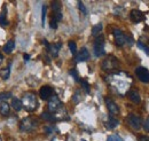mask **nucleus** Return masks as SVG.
Returning <instances> with one entry per match:
<instances>
[{
  "label": "nucleus",
  "mask_w": 149,
  "mask_h": 141,
  "mask_svg": "<svg viewBox=\"0 0 149 141\" xmlns=\"http://www.w3.org/2000/svg\"><path fill=\"white\" fill-rule=\"evenodd\" d=\"M45 131H46V133L49 134V133H52V132L54 131V127H53V126H46V127H45Z\"/></svg>",
  "instance_id": "34"
},
{
  "label": "nucleus",
  "mask_w": 149,
  "mask_h": 141,
  "mask_svg": "<svg viewBox=\"0 0 149 141\" xmlns=\"http://www.w3.org/2000/svg\"><path fill=\"white\" fill-rule=\"evenodd\" d=\"M113 38H115L116 45L119 46V47H123L126 44L131 45L132 41H133L130 36H126L122 30H119V29H113Z\"/></svg>",
  "instance_id": "2"
},
{
  "label": "nucleus",
  "mask_w": 149,
  "mask_h": 141,
  "mask_svg": "<svg viewBox=\"0 0 149 141\" xmlns=\"http://www.w3.org/2000/svg\"><path fill=\"white\" fill-rule=\"evenodd\" d=\"M77 5H78V8H79V10L84 14V15H86L87 14V9H86V7L84 6V3H83V1H78L77 2Z\"/></svg>",
  "instance_id": "29"
},
{
  "label": "nucleus",
  "mask_w": 149,
  "mask_h": 141,
  "mask_svg": "<svg viewBox=\"0 0 149 141\" xmlns=\"http://www.w3.org/2000/svg\"><path fill=\"white\" fill-rule=\"evenodd\" d=\"M88 59H90V53H88L87 48H85V47H83V48L79 51V53L76 54V57H74L76 62H85V61H87Z\"/></svg>",
  "instance_id": "13"
},
{
  "label": "nucleus",
  "mask_w": 149,
  "mask_h": 141,
  "mask_svg": "<svg viewBox=\"0 0 149 141\" xmlns=\"http://www.w3.org/2000/svg\"><path fill=\"white\" fill-rule=\"evenodd\" d=\"M2 61H3V56H2V54L0 53V64L2 63Z\"/></svg>",
  "instance_id": "38"
},
{
  "label": "nucleus",
  "mask_w": 149,
  "mask_h": 141,
  "mask_svg": "<svg viewBox=\"0 0 149 141\" xmlns=\"http://www.w3.org/2000/svg\"><path fill=\"white\" fill-rule=\"evenodd\" d=\"M139 141H149V138H147V137H141Z\"/></svg>",
  "instance_id": "36"
},
{
  "label": "nucleus",
  "mask_w": 149,
  "mask_h": 141,
  "mask_svg": "<svg viewBox=\"0 0 149 141\" xmlns=\"http://www.w3.org/2000/svg\"><path fill=\"white\" fill-rule=\"evenodd\" d=\"M62 47V44L61 43H56V44H49L47 46V52L48 54L52 56V57H56L58 55V52Z\"/></svg>",
  "instance_id": "12"
},
{
  "label": "nucleus",
  "mask_w": 149,
  "mask_h": 141,
  "mask_svg": "<svg viewBox=\"0 0 149 141\" xmlns=\"http://www.w3.org/2000/svg\"><path fill=\"white\" fill-rule=\"evenodd\" d=\"M22 106L24 107L28 111H33L36 110L38 107V100H37V96L33 92H28L23 95L22 100Z\"/></svg>",
  "instance_id": "1"
},
{
  "label": "nucleus",
  "mask_w": 149,
  "mask_h": 141,
  "mask_svg": "<svg viewBox=\"0 0 149 141\" xmlns=\"http://www.w3.org/2000/svg\"><path fill=\"white\" fill-rule=\"evenodd\" d=\"M52 9H53V13L60 12L61 10V3L58 1H53L52 2Z\"/></svg>",
  "instance_id": "27"
},
{
  "label": "nucleus",
  "mask_w": 149,
  "mask_h": 141,
  "mask_svg": "<svg viewBox=\"0 0 149 141\" xmlns=\"http://www.w3.org/2000/svg\"><path fill=\"white\" fill-rule=\"evenodd\" d=\"M127 95H129L130 100L133 102V103H136V105H139V103H140L141 98H140V94H139L138 89H135V88H132V89H130V91L127 92Z\"/></svg>",
  "instance_id": "14"
},
{
  "label": "nucleus",
  "mask_w": 149,
  "mask_h": 141,
  "mask_svg": "<svg viewBox=\"0 0 149 141\" xmlns=\"http://www.w3.org/2000/svg\"><path fill=\"white\" fill-rule=\"evenodd\" d=\"M127 123L133 130H139L142 126V119L134 114H130L127 116Z\"/></svg>",
  "instance_id": "7"
},
{
  "label": "nucleus",
  "mask_w": 149,
  "mask_h": 141,
  "mask_svg": "<svg viewBox=\"0 0 149 141\" xmlns=\"http://www.w3.org/2000/svg\"><path fill=\"white\" fill-rule=\"evenodd\" d=\"M24 60H25V61H29V60H30V56H29L28 54H24Z\"/></svg>",
  "instance_id": "37"
},
{
  "label": "nucleus",
  "mask_w": 149,
  "mask_h": 141,
  "mask_svg": "<svg viewBox=\"0 0 149 141\" xmlns=\"http://www.w3.org/2000/svg\"><path fill=\"white\" fill-rule=\"evenodd\" d=\"M40 117H41L42 119H45V121H47V122H55V121H56L55 115H53V114H51L49 111H47V112H42Z\"/></svg>",
  "instance_id": "19"
},
{
  "label": "nucleus",
  "mask_w": 149,
  "mask_h": 141,
  "mask_svg": "<svg viewBox=\"0 0 149 141\" xmlns=\"http://www.w3.org/2000/svg\"><path fill=\"white\" fill-rule=\"evenodd\" d=\"M107 141H124L122 139V137H119L118 134H112V135H109Z\"/></svg>",
  "instance_id": "30"
},
{
  "label": "nucleus",
  "mask_w": 149,
  "mask_h": 141,
  "mask_svg": "<svg viewBox=\"0 0 149 141\" xmlns=\"http://www.w3.org/2000/svg\"><path fill=\"white\" fill-rule=\"evenodd\" d=\"M68 46H69V50H70V52L72 53V55H76V53H77L76 43H74V41H69V43H68Z\"/></svg>",
  "instance_id": "25"
},
{
  "label": "nucleus",
  "mask_w": 149,
  "mask_h": 141,
  "mask_svg": "<svg viewBox=\"0 0 149 141\" xmlns=\"http://www.w3.org/2000/svg\"><path fill=\"white\" fill-rule=\"evenodd\" d=\"M72 100H74V102L76 105L80 102V100H81V94H80L79 91H76V93H74V96H72Z\"/></svg>",
  "instance_id": "26"
},
{
  "label": "nucleus",
  "mask_w": 149,
  "mask_h": 141,
  "mask_svg": "<svg viewBox=\"0 0 149 141\" xmlns=\"http://www.w3.org/2000/svg\"><path fill=\"white\" fill-rule=\"evenodd\" d=\"M81 141H86V140H81Z\"/></svg>",
  "instance_id": "40"
},
{
  "label": "nucleus",
  "mask_w": 149,
  "mask_h": 141,
  "mask_svg": "<svg viewBox=\"0 0 149 141\" xmlns=\"http://www.w3.org/2000/svg\"><path fill=\"white\" fill-rule=\"evenodd\" d=\"M118 66H119V61H118V59L115 57L113 55H108V56L102 61L101 68H102V70L110 72V71L117 69Z\"/></svg>",
  "instance_id": "3"
},
{
  "label": "nucleus",
  "mask_w": 149,
  "mask_h": 141,
  "mask_svg": "<svg viewBox=\"0 0 149 141\" xmlns=\"http://www.w3.org/2000/svg\"><path fill=\"white\" fill-rule=\"evenodd\" d=\"M130 18L131 21L134 22V23H140L145 20V14L139 9H133L130 13Z\"/></svg>",
  "instance_id": "10"
},
{
  "label": "nucleus",
  "mask_w": 149,
  "mask_h": 141,
  "mask_svg": "<svg viewBox=\"0 0 149 141\" xmlns=\"http://www.w3.org/2000/svg\"><path fill=\"white\" fill-rule=\"evenodd\" d=\"M143 128H145L146 131H148V132H149V117L146 119V122H145V124H143Z\"/></svg>",
  "instance_id": "35"
},
{
  "label": "nucleus",
  "mask_w": 149,
  "mask_h": 141,
  "mask_svg": "<svg viewBox=\"0 0 149 141\" xmlns=\"http://www.w3.org/2000/svg\"><path fill=\"white\" fill-rule=\"evenodd\" d=\"M48 109H49V112L51 114H57L60 110L63 109L62 103H61V100L57 98V95H52L48 100Z\"/></svg>",
  "instance_id": "6"
},
{
  "label": "nucleus",
  "mask_w": 149,
  "mask_h": 141,
  "mask_svg": "<svg viewBox=\"0 0 149 141\" xmlns=\"http://www.w3.org/2000/svg\"><path fill=\"white\" fill-rule=\"evenodd\" d=\"M102 29H103V27H102V24H101V23L95 24L93 28H92V35L95 36V37H97V36L100 35V32L102 31Z\"/></svg>",
  "instance_id": "22"
},
{
  "label": "nucleus",
  "mask_w": 149,
  "mask_h": 141,
  "mask_svg": "<svg viewBox=\"0 0 149 141\" xmlns=\"http://www.w3.org/2000/svg\"><path fill=\"white\" fill-rule=\"evenodd\" d=\"M49 25H51V28H52V29H54V30L57 28V22H56V20L54 17L51 18V21H49Z\"/></svg>",
  "instance_id": "33"
},
{
  "label": "nucleus",
  "mask_w": 149,
  "mask_h": 141,
  "mask_svg": "<svg viewBox=\"0 0 149 141\" xmlns=\"http://www.w3.org/2000/svg\"><path fill=\"white\" fill-rule=\"evenodd\" d=\"M46 12H47V7L42 6V13H41V25H45V18H46Z\"/></svg>",
  "instance_id": "31"
},
{
  "label": "nucleus",
  "mask_w": 149,
  "mask_h": 141,
  "mask_svg": "<svg viewBox=\"0 0 149 141\" xmlns=\"http://www.w3.org/2000/svg\"><path fill=\"white\" fill-rule=\"evenodd\" d=\"M38 126V122L32 117H26L19 123V130L22 132H31L36 130Z\"/></svg>",
  "instance_id": "4"
},
{
  "label": "nucleus",
  "mask_w": 149,
  "mask_h": 141,
  "mask_svg": "<svg viewBox=\"0 0 149 141\" xmlns=\"http://www.w3.org/2000/svg\"><path fill=\"white\" fill-rule=\"evenodd\" d=\"M69 73H70V76L71 77H74V79L76 82H79V76H78V72L76 70H70L69 71Z\"/></svg>",
  "instance_id": "32"
},
{
  "label": "nucleus",
  "mask_w": 149,
  "mask_h": 141,
  "mask_svg": "<svg viewBox=\"0 0 149 141\" xmlns=\"http://www.w3.org/2000/svg\"><path fill=\"white\" fill-rule=\"evenodd\" d=\"M136 45H138V47H139L140 50H142L145 53L149 55V47L147 46V45H145V44H143L142 41H140V40H139V41H136Z\"/></svg>",
  "instance_id": "24"
},
{
  "label": "nucleus",
  "mask_w": 149,
  "mask_h": 141,
  "mask_svg": "<svg viewBox=\"0 0 149 141\" xmlns=\"http://www.w3.org/2000/svg\"><path fill=\"white\" fill-rule=\"evenodd\" d=\"M12 107H13L14 110H16V111H19V110L23 108L21 100L17 99V98H13V99H12Z\"/></svg>",
  "instance_id": "20"
},
{
  "label": "nucleus",
  "mask_w": 149,
  "mask_h": 141,
  "mask_svg": "<svg viewBox=\"0 0 149 141\" xmlns=\"http://www.w3.org/2000/svg\"><path fill=\"white\" fill-rule=\"evenodd\" d=\"M118 119L117 118H115V117H112V116H110L109 118H108V121L106 122V126H107V128H110V130H112V128H115L117 125H118Z\"/></svg>",
  "instance_id": "18"
},
{
  "label": "nucleus",
  "mask_w": 149,
  "mask_h": 141,
  "mask_svg": "<svg viewBox=\"0 0 149 141\" xmlns=\"http://www.w3.org/2000/svg\"><path fill=\"white\" fill-rule=\"evenodd\" d=\"M0 141H2V140H1V138H0Z\"/></svg>",
  "instance_id": "39"
},
{
  "label": "nucleus",
  "mask_w": 149,
  "mask_h": 141,
  "mask_svg": "<svg viewBox=\"0 0 149 141\" xmlns=\"http://www.w3.org/2000/svg\"><path fill=\"white\" fill-rule=\"evenodd\" d=\"M39 95H40V98L42 100H48L53 95V88L51 87V86L45 85V86H42L39 89Z\"/></svg>",
  "instance_id": "11"
},
{
  "label": "nucleus",
  "mask_w": 149,
  "mask_h": 141,
  "mask_svg": "<svg viewBox=\"0 0 149 141\" xmlns=\"http://www.w3.org/2000/svg\"><path fill=\"white\" fill-rule=\"evenodd\" d=\"M106 54V50H104V37L99 35L95 38L94 41V55L96 57L103 56Z\"/></svg>",
  "instance_id": "5"
},
{
  "label": "nucleus",
  "mask_w": 149,
  "mask_h": 141,
  "mask_svg": "<svg viewBox=\"0 0 149 141\" xmlns=\"http://www.w3.org/2000/svg\"><path fill=\"white\" fill-rule=\"evenodd\" d=\"M0 114L2 116H8L10 114V107L7 102H2L0 103Z\"/></svg>",
  "instance_id": "16"
},
{
  "label": "nucleus",
  "mask_w": 149,
  "mask_h": 141,
  "mask_svg": "<svg viewBox=\"0 0 149 141\" xmlns=\"http://www.w3.org/2000/svg\"><path fill=\"white\" fill-rule=\"evenodd\" d=\"M0 25H2V27L8 25V21H7V13H6V7H3L2 13L0 14Z\"/></svg>",
  "instance_id": "21"
},
{
  "label": "nucleus",
  "mask_w": 149,
  "mask_h": 141,
  "mask_svg": "<svg viewBox=\"0 0 149 141\" xmlns=\"http://www.w3.org/2000/svg\"><path fill=\"white\" fill-rule=\"evenodd\" d=\"M14 48H15V41L14 40H8L7 44L3 46V52L9 54L14 51Z\"/></svg>",
  "instance_id": "17"
},
{
  "label": "nucleus",
  "mask_w": 149,
  "mask_h": 141,
  "mask_svg": "<svg viewBox=\"0 0 149 141\" xmlns=\"http://www.w3.org/2000/svg\"><path fill=\"white\" fill-rule=\"evenodd\" d=\"M135 73L138 76V78L142 82V83H149V71L148 69L143 68V67H139L135 69Z\"/></svg>",
  "instance_id": "9"
},
{
  "label": "nucleus",
  "mask_w": 149,
  "mask_h": 141,
  "mask_svg": "<svg viewBox=\"0 0 149 141\" xmlns=\"http://www.w3.org/2000/svg\"><path fill=\"white\" fill-rule=\"evenodd\" d=\"M106 106L108 108V111H109L110 116L115 117V116H117L119 114V107L117 106L116 102L112 101L111 99H109V98L106 99Z\"/></svg>",
  "instance_id": "8"
},
{
  "label": "nucleus",
  "mask_w": 149,
  "mask_h": 141,
  "mask_svg": "<svg viewBox=\"0 0 149 141\" xmlns=\"http://www.w3.org/2000/svg\"><path fill=\"white\" fill-rule=\"evenodd\" d=\"M80 84H81V87L84 88V91L88 94L90 93V85H88V83H87V80H85V79H81L80 80Z\"/></svg>",
  "instance_id": "28"
},
{
  "label": "nucleus",
  "mask_w": 149,
  "mask_h": 141,
  "mask_svg": "<svg viewBox=\"0 0 149 141\" xmlns=\"http://www.w3.org/2000/svg\"><path fill=\"white\" fill-rule=\"evenodd\" d=\"M12 98V93L10 92H6V93H0V103L6 102L8 99Z\"/></svg>",
  "instance_id": "23"
},
{
  "label": "nucleus",
  "mask_w": 149,
  "mask_h": 141,
  "mask_svg": "<svg viewBox=\"0 0 149 141\" xmlns=\"http://www.w3.org/2000/svg\"><path fill=\"white\" fill-rule=\"evenodd\" d=\"M10 70H12V62L8 63L7 68H5V69H2V70L0 71V76H1V78H2V79H8L9 76H10Z\"/></svg>",
  "instance_id": "15"
}]
</instances>
